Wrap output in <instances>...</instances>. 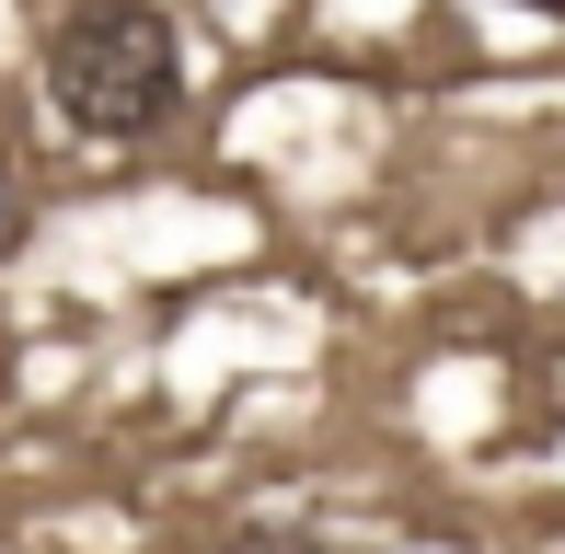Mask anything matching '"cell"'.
<instances>
[{"label": "cell", "mask_w": 565, "mask_h": 554, "mask_svg": "<svg viewBox=\"0 0 565 554\" xmlns=\"http://www.w3.org/2000/svg\"><path fill=\"white\" fill-rule=\"evenodd\" d=\"M46 105L70 139L139 150L185 116V35L162 0H70V23L46 35Z\"/></svg>", "instance_id": "cell-1"}, {"label": "cell", "mask_w": 565, "mask_h": 554, "mask_svg": "<svg viewBox=\"0 0 565 554\" xmlns=\"http://www.w3.org/2000/svg\"><path fill=\"white\" fill-rule=\"evenodd\" d=\"M508 12H554V23H565V0H508Z\"/></svg>", "instance_id": "cell-2"}]
</instances>
